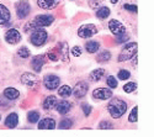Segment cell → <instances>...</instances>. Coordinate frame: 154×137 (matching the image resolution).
I'll list each match as a JSON object with an SVG mask.
<instances>
[{"label":"cell","mask_w":154,"mask_h":137,"mask_svg":"<svg viewBox=\"0 0 154 137\" xmlns=\"http://www.w3.org/2000/svg\"><path fill=\"white\" fill-rule=\"evenodd\" d=\"M5 41L10 45H17L21 41V33L16 29H10L5 33Z\"/></svg>","instance_id":"8fae6325"},{"label":"cell","mask_w":154,"mask_h":137,"mask_svg":"<svg viewBox=\"0 0 154 137\" xmlns=\"http://www.w3.org/2000/svg\"><path fill=\"white\" fill-rule=\"evenodd\" d=\"M109 29L115 36H120L122 33H126V27L122 22H120L116 19H112L109 21Z\"/></svg>","instance_id":"ba28073f"},{"label":"cell","mask_w":154,"mask_h":137,"mask_svg":"<svg viewBox=\"0 0 154 137\" xmlns=\"http://www.w3.org/2000/svg\"><path fill=\"white\" fill-rule=\"evenodd\" d=\"M47 31L43 29V27H37L33 30V32L31 33L30 36V42L33 45V46H37V47H40L42 45L46 43L47 41Z\"/></svg>","instance_id":"3957f363"},{"label":"cell","mask_w":154,"mask_h":137,"mask_svg":"<svg viewBox=\"0 0 154 137\" xmlns=\"http://www.w3.org/2000/svg\"><path fill=\"white\" fill-rule=\"evenodd\" d=\"M99 129L100 130H112L113 129V125H112V122H110L107 120H104L102 122H100Z\"/></svg>","instance_id":"d6a6232c"},{"label":"cell","mask_w":154,"mask_h":137,"mask_svg":"<svg viewBox=\"0 0 154 137\" xmlns=\"http://www.w3.org/2000/svg\"><path fill=\"white\" fill-rule=\"evenodd\" d=\"M0 120H2V116H0Z\"/></svg>","instance_id":"b9f144b4"},{"label":"cell","mask_w":154,"mask_h":137,"mask_svg":"<svg viewBox=\"0 0 154 137\" xmlns=\"http://www.w3.org/2000/svg\"><path fill=\"white\" fill-rule=\"evenodd\" d=\"M72 54L74 56V57H79V56H82V53H83V49H82V47H79V46H75V47H73L72 48Z\"/></svg>","instance_id":"d590c367"},{"label":"cell","mask_w":154,"mask_h":137,"mask_svg":"<svg viewBox=\"0 0 154 137\" xmlns=\"http://www.w3.org/2000/svg\"><path fill=\"white\" fill-rule=\"evenodd\" d=\"M72 107H73V104H72L70 101H68V100H60V101H58V103L56 104V106H54V109L58 111L59 114H62V115L68 114L69 111L72 110Z\"/></svg>","instance_id":"9a60e30c"},{"label":"cell","mask_w":154,"mask_h":137,"mask_svg":"<svg viewBox=\"0 0 154 137\" xmlns=\"http://www.w3.org/2000/svg\"><path fill=\"white\" fill-rule=\"evenodd\" d=\"M47 57L49 58V61H53V62L59 61V53H58V51H57V48L51 49V51L47 53Z\"/></svg>","instance_id":"4dcf8cb0"},{"label":"cell","mask_w":154,"mask_h":137,"mask_svg":"<svg viewBox=\"0 0 154 137\" xmlns=\"http://www.w3.org/2000/svg\"><path fill=\"white\" fill-rule=\"evenodd\" d=\"M56 104H57V99H56V96L49 95V96H47V98L45 99V100H43L42 106H43V109H45V110L49 111V110H52V109L56 106Z\"/></svg>","instance_id":"ffe728a7"},{"label":"cell","mask_w":154,"mask_h":137,"mask_svg":"<svg viewBox=\"0 0 154 137\" xmlns=\"http://www.w3.org/2000/svg\"><path fill=\"white\" fill-rule=\"evenodd\" d=\"M73 123L74 122H73L72 119H62L60 122H59V125H58V127L60 130H69L73 126Z\"/></svg>","instance_id":"83f0119b"},{"label":"cell","mask_w":154,"mask_h":137,"mask_svg":"<svg viewBox=\"0 0 154 137\" xmlns=\"http://www.w3.org/2000/svg\"><path fill=\"white\" fill-rule=\"evenodd\" d=\"M58 94L62 98H68V96L72 95V88L69 85H62L60 88L58 89Z\"/></svg>","instance_id":"484cf974"},{"label":"cell","mask_w":154,"mask_h":137,"mask_svg":"<svg viewBox=\"0 0 154 137\" xmlns=\"http://www.w3.org/2000/svg\"><path fill=\"white\" fill-rule=\"evenodd\" d=\"M40 117H41L40 113H38V111H36V110H32V111H30V113L27 114V121H29L30 123H36V122H38Z\"/></svg>","instance_id":"4316f807"},{"label":"cell","mask_w":154,"mask_h":137,"mask_svg":"<svg viewBox=\"0 0 154 137\" xmlns=\"http://www.w3.org/2000/svg\"><path fill=\"white\" fill-rule=\"evenodd\" d=\"M136 89H137V84H136L134 82H130V83H127V84L123 85V90H125V93H127V94L134 92Z\"/></svg>","instance_id":"f1b7e54d"},{"label":"cell","mask_w":154,"mask_h":137,"mask_svg":"<svg viewBox=\"0 0 154 137\" xmlns=\"http://www.w3.org/2000/svg\"><path fill=\"white\" fill-rule=\"evenodd\" d=\"M106 84L109 85V88H110V89H115V88L117 86V80H116V78H115L113 76H110V77H107Z\"/></svg>","instance_id":"836d02e7"},{"label":"cell","mask_w":154,"mask_h":137,"mask_svg":"<svg viewBox=\"0 0 154 137\" xmlns=\"http://www.w3.org/2000/svg\"><path fill=\"white\" fill-rule=\"evenodd\" d=\"M17 54L21 57V58H29L30 57V51L27 47H21L19 51H17Z\"/></svg>","instance_id":"e575fe53"},{"label":"cell","mask_w":154,"mask_h":137,"mask_svg":"<svg viewBox=\"0 0 154 137\" xmlns=\"http://www.w3.org/2000/svg\"><path fill=\"white\" fill-rule=\"evenodd\" d=\"M107 110H109V114L113 119H120L127 111V104L125 100H122L120 98H112V100L107 105Z\"/></svg>","instance_id":"6da1fadb"},{"label":"cell","mask_w":154,"mask_h":137,"mask_svg":"<svg viewBox=\"0 0 154 137\" xmlns=\"http://www.w3.org/2000/svg\"><path fill=\"white\" fill-rule=\"evenodd\" d=\"M4 96L8 98L9 100H15V99H17L20 96V93L15 88H6L4 90Z\"/></svg>","instance_id":"44dd1931"},{"label":"cell","mask_w":154,"mask_h":137,"mask_svg":"<svg viewBox=\"0 0 154 137\" xmlns=\"http://www.w3.org/2000/svg\"><path fill=\"white\" fill-rule=\"evenodd\" d=\"M56 120L52 117H45L42 120H38V130H54Z\"/></svg>","instance_id":"4fadbf2b"},{"label":"cell","mask_w":154,"mask_h":137,"mask_svg":"<svg viewBox=\"0 0 154 137\" xmlns=\"http://www.w3.org/2000/svg\"><path fill=\"white\" fill-rule=\"evenodd\" d=\"M93 98L96 100H107L112 98V90L109 88H97L93 92Z\"/></svg>","instance_id":"30bf717a"},{"label":"cell","mask_w":154,"mask_h":137,"mask_svg":"<svg viewBox=\"0 0 154 137\" xmlns=\"http://www.w3.org/2000/svg\"><path fill=\"white\" fill-rule=\"evenodd\" d=\"M59 83H60V79L58 76H56V74H48V76H46L43 79V84L48 90L57 89L59 86Z\"/></svg>","instance_id":"52a82bcc"},{"label":"cell","mask_w":154,"mask_h":137,"mask_svg":"<svg viewBox=\"0 0 154 137\" xmlns=\"http://www.w3.org/2000/svg\"><path fill=\"white\" fill-rule=\"evenodd\" d=\"M111 59V52L110 51H107V49H104V51H101L99 54H97V57H96V61L97 62H100V63H102V62H109Z\"/></svg>","instance_id":"cb8c5ba5"},{"label":"cell","mask_w":154,"mask_h":137,"mask_svg":"<svg viewBox=\"0 0 154 137\" xmlns=\"http://www.w3.org/2000/svg\"><path fill=\"white\" fill-rule=\"evenodd\" d=\"M128 121L130 122H137L138 121V106H134L132 109L130 116H128Z\"/></svg>","instance_id":"1f68e13d"},{"label":"cell","mask_w":154,"mask_h":137,"mask_svg":"<svg viewBox=\"0 0 154 137\" xmlns=\"http://www.w3.org/2000/svg\"><path fill=\"white\" fill-rule=\"evenodd\" d=\"M19 123V115L16 113H11L5 119V126L9 129H15Z\"/></svg>","instance_id":"d6986e66"},{"label":"cell","mask_w":154,"mask_h":137,"mask_svg":"<svg viewBox=\"0 0 154 137\" xmlns=\"http://www.w3.org/2000/svg\"><path fill=\"white\" fill-rule=\"evenodd\" d=\"M15 9H16V15L20 20L26 19L31 12V6L27 2H17L15 4Z\"/></svg>","instance_id":"277c9868"},{"label":"cell","mask_w":154,"mask_h":137,"mask_svg":"<svg viewBox=\"0 0 154 137\" xmlns=\"http://www.w3.org/2000/svg\"><path fill=\"white\" fill-rule=\"evenodd\" d=\"M82 109H83V113H84L85 116L90 115L91 114V110H93V107L90 105H88V104H82Z\"/></svg>","instance_id":"8d00e7d4"},{"label":"cell","mask_w":154,"mask_h":137,"mask_svg":"<svg viewBox=\"0 0 154 137\" xmlns=\"http://www.w3.org/2000/svg\"><path fill=\"white\" fill-rule=\"evenodd\" d=\"M59 53V59L68 62L69 61V49H68V43L67 42H59L58 46L56 47Z\"/></svg>","instance_id":"5bb4252c"},{"label":"cell","mask_w":154,"mask_h":137,"mask_svg":"<svg viewBox=\"0 0 154 137\" xmlns=\"http://www.w3.org/2000/svg\"><path fill=\"white\" fill-rule=\"evenodd\" d=\"M117 77H119L120 80H127V79L131 78V72L127 70V69H120Z\"/></svg>","instance_id":"f546056e"},{"label":"cell","mask_w":154,"mask_h":137,"mask_svg":"<svg viewBox=\"0 0 154 137\" xmlns=\"http://www.w3.org/2000/svg\"><path fill=\"white\" fill-rule=\"evenodd\" d=\"M45 64V56L43 54H38L35 56L31 61V67L33 70H36L37 73H40L42 70V66Z\"/></svg>","instance_id":"2e32d148"},{"label":"cell","mask_w":154,"mask_h":137,"mask_svg":"<svg viewBox=\"0 0 154 137\" xmlns=\"http://www.w3.org/2000/svg\"><path fill=\"white\" fill-rule=\"evenodd\" d=\"M88 90H89L88 83H85V82H78V83L75 84L74 88L72 89V93L74 94V96H75V98L82 99V98H84V96L86 95Z\"/></svg>","instance_id":"9c48e42d"},{"label":"cell","mask_w":154,"mask_h":137,"mask_svg":"<svg viewBox=\"0 0 154 137\" xmlns=\"http://www.w3.org/2000/svg\"><path fill=\"white\" fill-rule=\"evenodd\" d=\"M85 49L89 53H96L100 49V43L97 41H88L85 45Z\"/></svg>","instance_id":"603a6c76"},{"label":"cell","mask_w":154,"mask_h":137,"mask_svg":"<svg viewBox=\"0 0 154 137\" xmlns=\"http://www.w3.org/2000/svg\"><path fill=\"white\" fill-rule=\"evenodd\" d=\"M10 11L9 9L3 5V4H0V25H9L10 22Z\"/></svg>","instance_id":"ac0fdd59"},{"label":"cell","mask_w":154,"mask_h":137,"mask_svg":"<svg viewBox=\"0 0 154 137\" xmlns=\"http://www.w3.org/2000/svg\"><path fill=\"white\" fill-rule=\"evenodd\" d=\"M54 21V17L52 15H47V14H42V15H37L35 17V22L37 23L38 27H45V26H49L52 25V22Z\"/></svg>","instance_id":"7c38bea8"},{"label":"cell","mask_w":154,"mask_h":137,"mask_svg":"<svg viewBox=\"0 0 154 137\" xmlns=\"http://www.w3.org/2000/svg\"><path fill=\"white\" fill-rule=\"evenodd\" d=\"M123 9L125 10H128L130 12H134V14H136L137 10H138V8L136 5H132V4H125L123 5Z\"/></svg>","instance_id":"74e56055"},{"label":"cell","mask_w":154,"mask_h":137,"mask_svg":"<svg viewBox=\"0 0 154 137\" xmlns=\"http://www.w3.org/2000/svg\"><path fill=\"white\" fill-rule=\"evenodd\" d=\"M59 3H60V0H37V5L45 10H52Z\"/></svg>","instance_id":"e0dca14e"},{"label":"cell","mask_w":154,"mask_h":137,"mask_svg":"<svg viewBox=\"0 0 154 137\" xmlns=\"http://www.w3.org/2000/svg\"><path fill=\"white\" fill-rule=\"evenodd\" d=\"M138 51V43L137 42H130L127 43L119 56V62H126V61H130L132 59V57H134L137 54Z\"/></svg>","instance_id":"7a4b0ae2"},{"label":"cell","mask_w":154,"mask_h":137,"mask_svg":"<svg viewBox=\"0 0 154 137\" xmlns=\"http://www.w3.org/2000/svg\"><path fill=\"white\" fill-rule=\"evenodd\" d=\"M21 83L23 85L29 86V88H37L38 83H40V79L32 73H23L21 76Z\"/></svg>","instance_id":"8992f818"},{"label":"cell","mask_w":154,"mask_h":137,"mask_svg":"<svg viewBox=\"0 0 154 137\" xmlns=\"http://www.w3.org/2000/svg\"><path fill=\"white\" fill-rule=\"evenodd\" d=\"M105 76V69L104 68H97L90 73V79L93 82H100L101 78Z\"/></svg>","instance_id":"7402d4cb"},{"label":"cell","mask_w":154,"mask_h":137,"mask_svg":"<svg viewBox=\"0 0 154 137\" xmlns=\"http://www.w3.org/2000/svg\"><path fill=\"white\" fill-rule=\"evenodd\" d=\"M95 33H97V29L93 23H85L83 26H80L78 30V35L82 39H89V37H91Z\"/></svg>","instance_id":"5b68a950"},{"label":"cell","mask_w":154,"mask_h":137,"mask_svg":"<svg viewBox=\"0 0 154 137\" xmlns=\"http://www.w3.org/2000/svg\"><path fill=\"white\" fill-rule=\"evenodd\" d=\"M110 9L107 8V6H102V8H99L97 9V11H96V16L99 17V19H106V17H109V15H110Z\"/></svg>","instance_id":"d4e9b609"},{"label":"cell","mask_w":154,"mask_h":137,"mask_svg":"<svg viewBox=\"0 0 154 137\" xmlns=\"http://www.w3.org/2000/svg\"><path fill=\"white\" fill-rule=\"evenodd\" d=\"M128 40H130V37H128L126 33H122V35L117 36L116 42H117V43H123V42H126V41H128Z\"/></svg>","instance_id":"f35d334b"},{"label":"cell","mask_w":154,"mask_h":137,"mask_svg":"<svg viewBox=\"0 0 154 137\" xmlns=\"http://www.w3.org/2000/svg\"><path fill=\"white\" fill-rule=\"evenodd\" d=\"M117 2H119V0H110V3H111V4H116Z\"/></svg>","instance_id":"60d3db41"},{"label":"cell","mask_w":154,"mask_h":137,"mask_svg":"<svg viewBox=\"0 0 154 137\" xmlns=\"http://www.w3.org/2000/svg\"><path fill=\"white\" fill-rule=\"evenodd\" d=\"M99 5H100V0H90V2H89V6L91 9H96Z\"/></svg>","instance_id":"ab89813d"}]
</instances>
